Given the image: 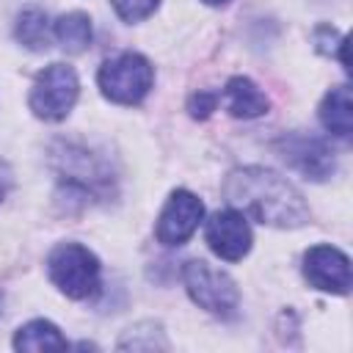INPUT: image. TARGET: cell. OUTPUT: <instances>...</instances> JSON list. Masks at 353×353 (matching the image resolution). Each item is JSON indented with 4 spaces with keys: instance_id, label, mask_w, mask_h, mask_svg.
<instances>
[{
    "instance_id": "cell-16",
    "label": "cell",
    "mask_w": 353,
    "mask_h": 353,
    "mask_svg": "<svg viewBox=\"0 0 353 353\" xmlns=\"http://www.w3.org/2000/svg\"><path fill=\"white\" fill-rule=\"evenodd\" d=\"M110 3L124 22H141L160 6V0H110Z\"/></svg>"
},
{
    "instance_id": "cell-5",
    "label": "cell",
    "mask_w": 353,
    "mask_h": 353,
    "mask_svg": "<svg viewBox=\"0 0 353 353\" xmlns=\"http://www.w3.org/2000/svg\"><path fill=\"white\" fill-rule=\"evenodd\" d=\"M77 91V72L66 63H50L30 88V110L44 121H61L74 108Z\"/></svg>"
},
{
    "instance_id": "cell-3",
    "label": "cell",
    "mask_w": 353,
    "mask_h": 353,
    "mask_svg": "<svg viewBox=\"0 0 353 353\" xmlns=\"http://www.w3.org/2000/svg\"><path fill=\"white\" fill-rule=\"evenodd\" d=\"M97 80H99L102 94L110 102L135 105L149 94V88L154 83V69L138 52H119L99 66Z\"/></svg>"
},
{
    "instance_id": "cell-6",
    "label": "cell",
    "mask_w": 353,
    "mask_h": 353,
    "mask_svg": "<svg viewBox=\"0 0 353 353\" xmlns=\"http://www.w3.org/2000/svg\"><path fill=\"white\" fill-rule=\"evenodd\" d=\"M276 152L281 154V160L290 168H295L298 174H303L306 179H314V182L328 179L336 168L331 146L323 138L309 135V132H284L276 141Z\"/></svg>"
},
{
    "instance_id": "cell-19",
    "label": "cell",
    "mask_w": 353,
    "mask_h": 353,
    "mask_svg": "<svg viewBox=\"0 0 353 353\" xmlns=\"http://www.w3.org/2000/svg\"><path fill=\"white\" fill-rule=\"evenodd\" d=\"M201 3H207V6H223V3H229V0H201Z\"/></svg>"
},
{
    "instance_id": "cell-17",
    "label": "cell",
    "mask_w": 353,
    "mask_h": 353,
    "mask_svg": "<svg viewBox=\"0 0 353 353\" xmlns=\"http://www.w3.org/2000/svg\"><path fill=\"white\" fill-rule=\"evenodd\" d=\"M215 105H218V97H215V94H204V91H199V94L190 97L188 110H190L196 119H207V116L215 110Z\"/></svg>"
},
{
    "instance_id": "cell-14",
    "label": "cell",
    "mask_w": 353,
    "mask_h": 353,
    "mask_svg": "<svg viewBox=\"0 0 353 353\" xmlns=\"http://www.w3.org/2000/svg\"><path fill=\"white\" fill-rule=\"evenodd\" d=\"M17 39L28 50H47L50 47V22L41 8H25L17 19Z\"/></svg>"
},
{
    "instance_id": "cell-2",
    "label": "cell",
    "mask_w": 353,
    "mask_h": 353,
    "mask_svg": "<svg viewBox=\"0 0 353 353\" xmlns=\"http://www.w3.org/2000/svg\"><path fill=\"white\" fill-rule=\"evenodd\" d=\"M47 270L52 284L74 301H85L99 292V259L80 243H61L52 248Z\"/></svg>"
},
{
    "instance_id": "cell-18",
    "label": "cell",
    "mask_w": 353,
    "mask_h": 353,
    "mask_svg": "<svg viewBox=\"0 0 353 353\" xmlns=\"http://www.w3.org/2000/svg\"><path fill=\"white\" fill-rule=\"evenodd\" d=\"M8 188H11V171H8V165L0 160V201H3V196L8 193Z\"/></svg>"
},
{
    "instance_id": "cell-9",
    "label": "cell",
    "mask_w": 353,
    "mask_h": 353,
    "mask_svg": "<svg viewBox=\"0 0 353 353\" xmlns=\"http://www.w3.org/2000/svg\"><path fill=\"white\" fill-rule=\"evenodd\" d=\"M207 243L210 248L226 259V262H237L248 254L251 248V229H248V221L243 212H237L234 207L232 210H221L215 212L210 221H207Z\"/></svg>"
},
{
    "instance_id": "cell-8",
    "label": "cell",
    "mask_w": 353,
    "mask_h": 353,
    "mask_svg": "<svg viewBox=\"0 0 353 353\" xmlns=\"http://www.w3.org/2000/svg\"><path fill=\"white\" fill-rule=\"evenodd\" d=\"M303 276L323 292L345 295L350 290V259L334 245H314L303 256Z\"/></svg>"
},
{
    "instance_id": "cell-20",
    "label": "cell",
    "mask_w": 353,
    "mask_h": 353,
    "mask_svg": "<svg viewBox=\"0 0 353 353\" xmlns=\"http://www.w3.org/2000/svg\"><path fill=\"white\" fill-rule=\"evenodd\" d=\"M0 306H3V292H0Z\"/></svg>"
},
{
    "instance_id": "cell-11",
    "label": "cell",
    "mask_w": 353,
    "mask_h": 353,
    "mask_svg": "<svg viewBox=\"0 0 353 353\" xmlns=\"http://www.w3.org/2000/svg\"><path fill=\"white\" fill-rule=\"evenodd\" d=\"M320 121L323 127L336 135V138H350L353 130V102H350V88L347 85H336L325 94V99L320 102Z\"/></svg>"
},
{
    "instance_id": "cell-12",
    "label": "cell",
    "mask_w": 353,
    "mask_h": 353,
    "mask_svg": "<svg viewBox=\"0 0 353 353\" xmlns=\"http://www.w3.org/2000/svg\"><path fill=\"white\" fill-rule=\"evenodd\" d=\"M14 347L17 350H63L69 347V342L63 339L58 325H52L50 320H30L14 334Z\"/></svg>"
},
{
    "instance_id": "cell-15",
    "label": "cell",
    "mask_w": 353,
    "mask_h": 353,
    "mask_svg": "<svg viewBox=\"0 0 353 353\" xmlns=\"http://www.w3.org/2000/svg\"><path fill=\"white\" fill-rule=\"evenodd\" d=\"M119 347H132V350H154V347H165V339H163V331L154 328V331H143V325H138L135 331L130 328L124 334V339L119 342Z\"/></svg>"
},
{
    "instance_id": "cell-10",
    "label": "cell",
    "mask_w": 353,
    "mask_h": 353,
    "mask_svg": "<svg viewBox=\"0 0 353 353\" xmlns=\"http://www.w3.org/2000/svg\"><path fill=\"white\" fill-rule=\"evenodd\" d=\"M223 102H226V110L237 119H256L270 108L268 97L248 77H232L223 88Z\"/></svg>"
},
{
    "instance_id": "cell-13",
    "label": "cell",
    "mask_w": 353,
    "mask_h": 353,
    "mask_svg": "<svg viewBox=\"0 0 353 353\" xmlns=\"http://www.w3.org/2000/svg\"><path fill=\"white\" fill-rule=\"evenodd\" d=\"M52 33H55V41L66 52H83L91 44V19L80 11L61 14L52 25Z\"/></svg>"
},
{
    "instance_id": "cell-1",
    "label": "cell",
    "mask_w": 353,
    "mask_h": 353,
    "mask_svg": "<svg viewBox=\"0 0 353 353\" xmlns=\"http://www.w3.org/2000/svg\"><path fill=\"white\" fill-rule=\"evenodd\" d=\"M223 196L237 212L268 226L295 229L309 221V207L298 188L262 165L234 168L223 182Z\"/></svg>"
},
{
    "instance_id": "cell-4",
    "label": "cell",
    "mask_w": 353,
    "mask_h": 353,
    "mask_svg": "<svg viewBox=\"0 0 353 353\" xmlns=\"http://www.w3.org/2000/svg\"><path fill=\"white\" fill-rule=\"evenodd\" d=\"M182 281L188 295L193 298V303H199L204 312L221 317V320H232L237 317V306H240V295L234 281L210 268L204 259H190L182 268Z\"/></svg>"
},
{
    "instance_id": "cell-7",
    "label": "cell",
    "mask_w": 353,
    "mask_h": 353,
    "mask_svg": "<svg viewBox=\"0 0 353 353\" xmlns=\"http://www.w3.org/2000/svg\"><path fill=\"white\" fill-rule=\"evenodd\" d=\"M201 215H204V204L199 196H193L190 190H174L160 212L154 234L163 245H182L199 229Z\"/></svg>"
}]
</instances>
